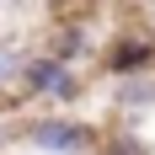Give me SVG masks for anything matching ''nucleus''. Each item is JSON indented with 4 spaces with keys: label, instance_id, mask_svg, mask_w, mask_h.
Returning <instances> with one entry per match:
<instances>
[{
    "label": "nucleus",
    "instance_id": "f257e3e1",
    "mask_svg": "<svg viewBox=\"0 0 155 155\" xmlns=\"http://www.w3.org/2000/svg\"><path fill=\"white\" fill-rule=\"evenodd\" d=\"M21 139H27L32 150H43V155H86L96 144V128L75 123V118H32V123L21 128Z\"/></svg>",
    "mask_w": 155,
    "mask_h": 155
},
{
    "label": "nucleus",
    "instance_id": "f03ea898",
    "mask_svg": "<svg viewBox=\"0 0 155 155\" xmlns=\"http://www.w3.org/2000/svg\"><path fill=\"white\" fill-rule=\"evenodd\" d=\"M21 91L48 96V102H75L80 80H75V70H70V59H59V54H32L27 70H21Z\"/></svg>",
    "mask_w": 155,
    "mask_h": 155
},
{
    "label": "nucleus",
    "instance_id": "7ed1b4c3",
    "mask_svg": "<svg viewBox=\"0 0 155 155\" xmlns=\"http://www.w3.org/2000/svg\"><path fill=\"white\" fill-rule=\"evenodd\" d=\"M155 64V43L150 38H123V43L107 48V70L112 75H139V70H150Z\"/></svg>",
    "mask_w": 155,
    "mask_h": 155
},
{
    "label": "nucleus",
    "instance_id": "20e7f679",
    "mask_svg": "<svg viewBox=\"0 0 155 155\" xmlns=\"http://www.w3.org/2000/svg\"><path fill=\"white\" fill-rule=\"evenodd\" d=\"M123 86H118V102L123 107H155V80H150V70H139V75H118Z\"/></svg>",
    "mask_w": 155,
    "mask_h": 155
},
{
    "label": "nucleus",
    "instance_id": "39448f33",
    "mask_svg": "<svg viewBox=\"0 0 155 155\" xmlns=\"http://www.w3.org/2000/svg\"><path fill=\"white\" fill-rule=\"evenodd\" d=\"M27 48L16 43V38H0V91L5 86H21V70H27Z\"/></svg>",
    "mask_w": 155,
    "mask_h": 155
},
{
    "label": "nucleus",
    "instance_id": "423d86ee",
    "mask_svg": "<svg viewBox=\"0 0 155 155\" xmlns=\"http://www.w3.org/2000/svg\"><path fill=\"white\" fill-rule=\"evenodd\" d=\"M80 48H86V32H80V27H59V38H54V54H59V59H75Z\"/></svg>",
    "mask_w": 155,
    "mask_h": 155
},
{
    "label": "nucleus",
    "instance_id": "0eeeda50",
    "mask_svg": "<svg viewBox=\"0 0 155 155\" xmlns=\"http://www.w3.org/2000/svg\"><path fill=\"white\" fill-rule=\"evenodd\" d=\"M102 155H150V144H144L139 134H118V139L102 144Z\"/></svg>",
    "mask_w": 155,
    "mask_h": 155
}]
</instances>
